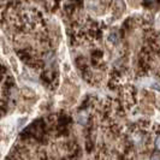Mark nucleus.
<instances>
[{
    "instance_id": "1",
    "label": "nucleus",
    "mask_w": 160,
    "mask_h": 160,
    "mask_svg": "<svg viewBox=\"0 0 160 160\" xmlns=\"http://www.w3.org/2000/svg\"><path fill=\"white\" fill-rule=\"evenodd\" d=\"M78 122H80L81 124H86V122H87V114H86V112L80 113V116H78Z\"/></svg>"
},
{
    "instance_id": "2",
    "label": "nucleus",
    "mask_w": 160,
    "mask_h": 160,
    "mask_svg": "<svg viewBox=\"0 0 160 160\" xmlns=\"http://www.w3.org/2000/svg\"><path fill=\"white\" fill-rule=\"evenodd\" d=\"M155 144H157V148L160 151V137H158V138H157V142H155Z\"/></svg>"
},
{
    "instance_id": "3",
    "label": "nucleus",
    "mask_w": 160,
    "mask_h": 160,
    "mask_svg": "<svg viewBox=\"0 0 160 160\" xmlns=\"http://www.w3.org/2000/svg\"><path fill=\"white\" fill-rule=\"evenodd\" d=\"M152 160H160V158H159V157H157V155H155V157H153V158H152Z\"/></svg>"
},
{
    "instance_id": "4",
    "label": "nucleus",
    "mask_w": 160,
    "mask_h": 160,
    "mask_svg": "<svg viewBox=\"0 0 160 160\" xmlns=\"http://www.w3.org/2000/svg\"><path fill=\"white\" fill-rule=\"evenodd\" d=\"M117 1H122V0H117Z\"/></svg>"
}]
</instances>
